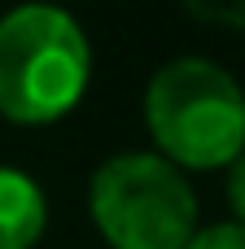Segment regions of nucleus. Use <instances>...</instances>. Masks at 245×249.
<instances>
[{"label": "nucleus", "mask_w": 245, "mask_h": 249, "mask_svg": "<svg viewBox=\"0 0 245 249\" xmlns=\"http://www.w3.org/2000/svg\"><path fill=\"white\" fill-rule=\"evenodd\" d=\"M92 83V44L61 4H18L0 18V114L18 127L61 123Z\"/></svg>", "instance_id": "f257e3e1"}, {"label": "nucleus", "mask_w": 245, "mask_h": 249, "mask_svg": "<svg viewBox=\"0 0 245 249\" xmlns=\"http://www.w3.org/2000/svg\"><path fill=\"white\" fill-rule=\"evenodd\" d=\"M153 153L180 171H219L245 153V88L210 57H175L145 88Z\"/></svg>", "instance_id": "f03ea898"}, {"label": "nucleus", "mask_w": 245, "mask_h": 249, "mask_svg": "<svg viewBox=\"0 0 245 249\" xmlns=\"http://www.w3.org/2000/svg\"><path fill=\"white\" fill-rule=\"evenodd\" d=\"M88 214L110 249H184L197 223V193L158 153H114L92 171Z\"/></svg>", "instance_id": "7ed1b4c3"}, {"label": "nucleus", "mask_w": 245, "mask_h": 249, "mask_svg": "<svg viewBox=\"0 0 245 249\" xmlns=\"http://www.w3.org/2000/svg\"><path fill=\"white\" fill-rule=\"evenodd\" d=\"M44 228H48L44 188L18 166H0V249H35Z\"/></svg>", "instance_id": "20e7f679"}, {"label": "nucleus", "mask_w": 245, "mask_h": 249, "mask_svg": "<svg viewBox=\"0 0 245 249\" xmlns=\"http://www.w3.org/2000/svg\"><path fill=\"white\" fill-rule=\"evenodd\" d=\"M184 9L206 26H224V31L245 26V0H184Z\"/></svg>", "instance_id": "39448f33"}, {"label": "nucleus", "mask_w": 245, "mask_h": 249, "mask_svg": "<svg viewBox=\"0 0 245 249\" xmlns=\"http://www.w3.org/2000/svg\"><path fill=\"white\" fill-rule=\"evenodd\" d=\"M184 249H245V223H210V228H197L193 241Z\"/></svg>", "instance_id": "423d86ee"}, {"label": "nucleus", "mask_w": 245, "mask_h": 249, "mask_svg": "<svg viewBox=\"0 0 245 249\" xmlns=\"http://www.w3.org/2000/svg\"><path fill=\"white\" fill-rule=\"evenodd\" d=\"M228 206H232V223H245V153L228 166Z\"/></svg>", "instance_id": "0eeeda50"}]
</instances>
